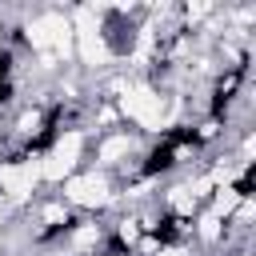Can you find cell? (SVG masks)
<instances>
[{"label": "cell", "instance_id": "obj_1", "mask_svg": "<svg viewBox=\"0 0 256 256\" xmlns=\"http://www.w3.org/2000/svg\"><path fill=\"white\" fill-rule=\"evenodd\" d=\"M28 40H32V48H48L56 40V48L68 56L72 52V24H64L60 16H40L28 24Z\"/></svg>", "mask_w": 256, "mask_h": 256}, {"label": "cell", "instance_id": "obj_2", "mask_svg": "<svg viewBox=\"0 0 256 256\" xmlns=\"http://www.w3.org/2000/svg\"><path fill=\"white\" fill-rule=\"evenodd\" d=\"M76 156H80V136L72 132V136H64V140L40 160V176H48V180H64V176L72 172Z\"/></svg>", "mask_w": 256, "mask_h": 256}, {"label": "cell", "instance_id": "obj_3", "mask_svg": "<svg viewBox=\"0 0 256 256\" xmlns=\"http://www.w3.org/2000/svg\"><path fill=\"white\" fill-rule=\"evenodd\" d=\"M76 40H80V56L88 60V64H104V40H100V32H96V16H92V8H80L76 12Z\"/></svg>", "mask_w": 256, "mask_h": 256}, {"label": "cell", "instance_id": "obj_4", "mask_svg": "<svg viewBox=\"0 0 256 256\" xmlns=\"http://www.w3.org/2000/svg\"><path fill=\"white\" fill-rule=\"evenodd\" d=\"M40 180V160H28V164H4L0 168V184L12 200H24L32 192V184Z\"/></svg>", "mask_w": 256, "mask_h": 256}, {"label": "cell", "instance_id": "obj_5", "mask_svg": "<svg viewBox=\"0 0 256 256\" xmlns=\"http://www.w3.org/2000/svg\"><path fill=\"white\" fill-rule=\"evenodd\" d=\"M124 112H128L132 120H140L144 128H156V124H160V96H156L152 88H132V92L124 96Z\"/></svg>", "mask_w": 256, "mask_h": 256}, {"label": "cell", "instance_id": "obj_6", "mask_svg": "<svg viewBox=\"0 0 256 256\" xmlns=\"http://www.w3.org/2000/svg\"><path fill=\"white\" fill-rule=\"evenodd\" d=\"M68 196L76 204H88V208L108 204V188H104L100 176H76V180H68Z\"/></svg>", "mask_w": 256, "mask_h": 256}, {"label": "cell", "instance_id": "obj_7", "mask_svg": "<svg viewBox=\"0 0 256 256\" xmlns=\"http://www.w3.org/2000/svg\"><path fill=\"white\" fill-rule=\"evenodd\" d=\"M124 152H128V140H124V136H112V140H104L100 160H116V156H124Z\"/></svg>", "mask_w": 256, "mask_h": 256}, {"label": "cell", "instance_id": "obj_8", "mask_svg": "<svg viewBox=\"0 0 256 256\" xmlns=\"http://www.w3.org/2000/svg\"><path fill=\"white\" fill-rule=\"evenodd\" d=\"M236 204H240V196H236L232 188H224V192L216 196V212H212V216H228V212H236Z\"/></svg>", "mask_w": 256, "mask_h": 256}, {"label": "cell", "instance_id": "obj_9", "mask_svg": "<svg viewBox=\"0 0 256 256\" xmlns=\"http://www.w3.org/2000/svg\"><path fill=\"white\" fill-rule=\"evenodd\" d=\"M200 232H204V240H216V236H220V216L208 212V216L200 220Z\"/></svg>", "mask_w": 256, "mask_h": 256}, {"label": "cell", "instance_id": "obj_10", "mask_svg": "<svg viewBox=\"0 0 256 256\" xmlns=\"http://www.w3.org/2000/svg\"><path fill=\"white\" fill-rule=\"evenodd\" d=\"M96 240H100L96 224H88V228H80V232H76V248H88V244H96Z\"/></svg>", "mask_w": 256, "mask_h": 256}, {"label": "cell", "instance_id": "obj_11", "mask_svg": "<svg viewBox=\"0 0 256 256\" xmlns=\"http://www.w3.org/2000/svg\"><path fill=\"white\" fill-rule=\"evenodd\" d=\"M120 236L132 244V240H136V224H132V220H124V224H120Z\"/></svg>", "mask_w": 256, "mask_h": 256}, {"label": "cell", "instance_id": "obj_12", "mask_svg": "<svg viewBox=\"0 0 256 256\" xmlns=\"http://www.w3.org/2000/svg\"><path fill=\"white\" fill-rule=\"evenodd\" d=\"M204 12H208V4H204V0H196V4H192V8H188V16H192V20H200V16H204Z\"/></svg>", "mask_w": 256, "mask_h": 256}, {"label": "cell", "instance_id": "obj_13", "mask_svg": "<svg viewBox=\"0 0 256 256\" xmlns=\"http://www.w3.org/2000/svg\"><path fill=\"white\" fill-rule=\"evenodd\" d=\"M252 212H256L252 204H236V216H240V220H252Z\"/></svg>", "mask_w": 256, "mask_h": 256}, {"label": "cell", "instance_id": "obj_14", "mask_svg": "<svg viewBox=\"0 0 256 256\" xmlns=\"http://www.w3.org/2000/svg\"><path fill=\"white\" fill-rule=\"evenodd\" d=\"M160 256H188V252H184V248H164Z\"/></svg>", "mask_w": 256, "mask_h": 256}]
</instances>
